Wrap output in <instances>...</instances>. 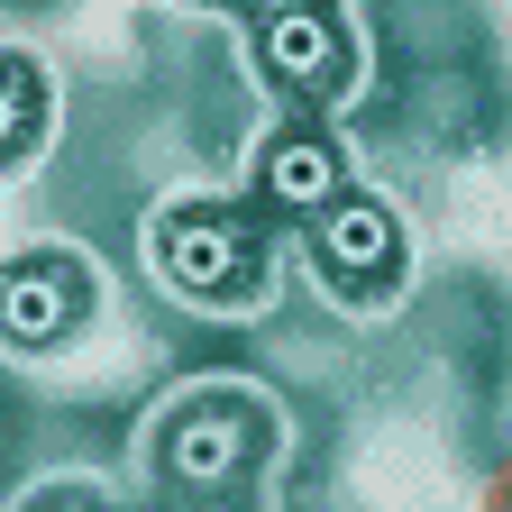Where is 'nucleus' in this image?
Listing matches in <instances>:
<instances>
[{
	"instance_id": "nucleus-10",
	"label": "nucleus",
	"mask_w": 512,
	"mask_h": 512,
	"mask_svg": "<svg viewBox=\"0 0 512 512\" xmlns=\"http://www.w3.org/2000/svg\"><path fill=\"white\" fill-rule=\"evenodd\" d=\"M485 512H512V467L494 476V494H485Z\"/></svg>"
},
{
	"instance_id": "nucleus-11",
	"label": "nucleus",
	"mask_w": 512,
	"mask_h": 512,
	"mask_svg": "<svg viewBox=\"0 0 512 512\" xmlns=\"http://www.w3.org/2000/svg\"><path fill=\"white\" fill-rule=\"evenodd\" d=\"M183 512H229V503H183Z\"/></svg>"
},
{
	"instance_id": "nucleus-9",
	"label": "nucleus",
	"mask_w": 512,
	"mask_h": 512,
	"mask_svg": "<svg viewBox=\"0 0 512 512\" xmlns=\"http://www.w3.org/2000/svg\"><path fill=\"white\" fill-rule=\"evenodd\" d=\"M247 19H284V10H302V0H238Z\"/></svg>"
},
{
	"instance_id": "nucleus-6",
	"label": "nucleus",
	"mask_w": 512,
	"mask_h": 512,
	"mask_svg": "<svg viewBox=\"0 0 512 512\" xmlns=\"http://www.w3.org/2000/svg\"><path fill=\"white\" fill-rule=\"evenodd\" d=\"M330 192H348V156H339L330 128H284V138L256 156V202H266V211L311 220Z\"/></svg>"
},
{
	"instance_id": "nucleus-7",
	"label": "nucleus",
	"mask_w": 512,
	"mask_h": 512,
	"mask_svg": "<svg viewBox=\"0 0 512 512\" xmlns=\"http://www.w3.org/2000/svg\"><path fill=\"white\" fill-rule=\"evenodd\" d=\"M46 128V83L28 55H0V165H19Z\"/></svg>"
},
{
	"instance_id": "nucleus-2",
	"label": "nucleus",
	"mask_w": 512,
	"mask_h": 512,
	"mask_svg": "<svg viewBox=\"0 0 512 512\" xmlns=\"http://www.w3.org/2000/svg\"><path fill=\"white\" fill-rule=\"evenodd\" d=\"M83 311H92V275H83V256H64V247H28V256H0V348H64L83 330Z\"/></svg>"
},
{
	"instance_id": "nucleus-3",
	"label": "nucleus",
	"mask_w": 512,
	"mask_h": 512,
	"mask_svg": "<svg viewBox=\"0 0 512 512\" xmlns=\"http://www.w3.org/2000/svg\"><path fill=\"white\" fill-rule=\"evenodd\" d=\"M275 448V421L256 412V403H183V412H165V430H156V476L165 485H229L238 467H256Z\"/></svg>"
},
{
	"instance_id": "nucleus-8",
	"label": "nucleus",
	"mask_w": 512,
	"mask_h": 512,
	"mask_svg": "<svg viewBox=\"0 0 512 512\" xmlns=\"http://www.w3.org/2000/svg\"><path fill=\"white\" fill-rule=\"evenodd\" d=\"M28 512H101V503L74 494V485H55V494H28Z\"/></svg>"
},
{
	"instance_id": "nucleus-1",
	"label": "nucleus",
	"mask_w": 512,
	"mask_h": 512,
	"mask_svg": "<svg viewBox=\"0 0 512 512\" xmlns=\"http://www.w3.org/2000/svg\"><path fill=\"white\" fill-rule=\"evenodd\" d=\"M147 256H156V275L183 302H202V311L266 302V238L229 202H165L156 229H147Z\"/></svg>"
},
{
	"instance_id": "nucleus-4",
	"label": "nucleus",
	"mask_w": 512,
	"mask_h": 512,
	"mask_svg": "<svg viewBox=\"0 0 512 512\" xmlns=\"http://www.w3.org/2000/svg\"><path fill=\"white\" fill-rule=\"evenodd\" d=\"M311 266L330 275V284H348L357 302H375L384 284L403 275V229H394V211H384L375 192H330V202L311 211Z\"/></svg>"
},
{
	"instance_id": "nucleus-5",
	"label": "nucleus",
	"mask_w": 512,
	"mask_h": 512,
	"mask_svg": "<svg viewBox=\"0 0 512 512\" xmlns=\"http://www.w3.org/2000/svg\"><path fill=\"white\" fill-rule=\"evenodd\" d=\"M256 55H266V74L302 101H339L348 92V28L320 10V0H302V10L284 19H256Z\"/></svg>"
}]
</instances>
